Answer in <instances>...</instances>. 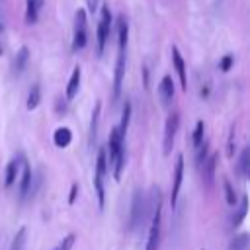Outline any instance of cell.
<instances>
[{"label": "cell", "mask_w": 250, "mask_h": 250, "mask_svg": "<svg viewBox=\"0 0 250 250\" xmlns=\"http://www.w3.org/2000/svg\"><path fill=\"white\" fill-rule=\"evenodd\" d=\"M123 141H125V137L119 133L117 127H113V129L109 131L107 146H109V164L113 166V178H115V180H121V172H123V166H125Z\"/></svg>", "instance_id": "1"}, {"label": "cell", "mask_w": 250, "mask_h": 250, "mask_svg": "<svg viewBox=\"0 0 250 250\" xmlns=\"http://www.w3.org/2000/svg\"><path fill=\"white\" fill-rule=\"evenodd\" d=\"M160 219H162V199L160 191H152V215H150V227H148V236H146V246L145 250H158L160 242Z\"/></svg>", "instance_id": "2"}, {"label": "cell", "mask_w": 250, "mask_h": 250, "mask_svg": "<svg viewBox=\"0 0 250 250\" xmlns=\"http://www.w3.org/2000/svg\"><path fill=\"white\" fill-rule=\"evenodd\" d=\"M105 174H107V152H105V148H100L98 156H96V168H94V188H96L100 209H104V203H105V188H104Z\"/></svg>", "instance_id": "3"}, {"label": "cell", "mask_w": 250, "mask_h": 250, "mask_svg": "<svg viewBox=\"0 0 250 250\" xmlns=\"http://www.w3.org/2000/svg\"><path fill=\"white\" fill-rule=\"evenodd\" d=\"M88 43V23L84 8L74 12V33H72V51H82Z\"/></svg>", "instance_id": "4"}, {"label": "cell", "mask_w": 250, "mask_h": 250, "mask_svg": "<svg viewBox=\"0 0 250 250\" xmlns=\"http://www.w3.org/2000/svg\"><path fill=\"white\" fill-rule=\"evenodd\" d=\"M111 12H109V6L104 4L102 6V12H100V23H98V31H96V41H98V55L104 53L105 49V43L109 39V31H111Z\"/></svg>", "instance_id": "5"}, {"label": "cell", "mask_w": 250, "mask_h": 250, "mask_svg": "<svg viewBox=\"0 0 250 250\" xmlns=\"http://www.w3.org/2000/svg\"><path fill=\"white\" fill-rule=\"evenodd\" d=\"M178 127H180V113H178V111H172V113L166 117V125H164V139H162V150H164V154H166V156L172 152V146H174V141H176Z\"/></svg>", "instance_id": "6"}, {"label": "cell", "mask_w": 250, "mask_h": 250, "mask_svg": "<svg viewBox=\"0 0 250 250\" xmlns=\"http://www.w3.org/2000/svg\"><path fill=\"white\" fill-rule=\"evenodd\" d=\"M145 211H146L145 195H143L141 189H135L133 201H131V221H129V229H131V230H135L139 225H143V221H145Z\"/></svg>", "instance_id": "7"}, {"label": "cell", "mask_w": 250, "mask_h": 250, "mask_svg": "<svg viewBox=\"0 0 250 250\" xmlns=\"http://www.w3.org/2000/svg\"><path fill=\"white\" fill-rule=\"evenodd\" d=\"M217 156L219 154H215V152H211V154H207L205 156V160L201 162V180H203V184H205V188H213V184H215V168H217Z\"/></svg>", "instance_id": "8"}, {"label": "cell", "mask_w": 250, "mask_h": 250, "mask_svg": "<svg viewBox=\"0 0 250 250\" xmlns=\"http://www.w3.org/2000/svg\"><path fill=\"white\" fill-rule=\"evenodd\" d=\"M182 180H184V156L178 154L176 164H174V180H172V193H170L172 207L178 203V195H180V189H182Z\"/></svg>", "instance_id": "9"}, {"label": "cell", "mask_w": 250, "mask_h": 250, "mask_svg": "<svg viewBox=\"0 0 250 250\" xmlns=\"http://www.w3.org/2000/svg\"><path fill=\"white\" fill-rule=\"evenodd\" d=\"M123 74H125V51H119L117 62H115V72H113V100H117L121 96Z\"/></svg>", "instance_id": "10"}, {"label": "cell", "mask_w": 250, "mask_h": 250, "mask_svg": "<svg viewBox=\"0 0 250 250\" xmlns=\"http://www.w3.org/2000/svg\"><path fill=\"white\" fill-rule=\"evenodd\" d=\"M20 166H21V176H20V197L21 199H25V195L29 193V189H31V166L27 164V160L21 156V160H20Z\"/></svg>", "instance_id": "11"}, {"label": "cell", "mask_w": 250, "mask_h": 250, "mask_svg": "<svg viewBox=\"0 0 250 250\" xmlns=\"http://www.w3.org/2000/svg\"><path fill=\"white\" fill-rule=\"evenodd\" d=\"M172 62H174V68L178 72V78H180V86L182 90L186 92L188 90V74H186V62L180 55V49L178 47H172Z\"/></svg>", "instance_id": "12"}, {"label": "cell", "mask_w": 250, "mask_h": 250, "mask_svg": "<svg viewBox=\"0 0 250 250\" xmlns=\"http://www.w3.org/2000/svg\"><path fill=\"white\" fill-rule=\"evenodd\" d=\"M158 96H160L164 105H168L174 100V80H172V76H168V74L162 76V80L158 84Z\"/></svg>", "instance_id": "13"}, {"label": "cell", "mask_w": 250, "mask_h": 250, "mask_svg": "<svg viewBox=\"0 0 250 250\" xmlns=\"http://www.w3.org/2000/svg\"><path fill=\"white\" fill-rule=\"evenodd\" d=\"M43 4H45V0H25V23L27 25L37 23Z\"/></svg>", "instance_id": "14"}, {"label": "cell", "mask_w": 250, "mask_h": 250, "mask_svg": "<svg viewBox=\"0 0 250 250\" xmlns=\"http://www.w3.org/2000/svg\"><path fill=\"white\" fill-rule=\"evenodd\" d=\"M127 41H129V23H127L125 16L121 14L117 18V45H119V51L127 49Z\"/></svg>", "instance_id": "15"}, {"label": "cell", "mask_w": 250, "mask_h": 250, "mask_svg": "<svg viewBox=\"0 0 250 250\" xmlns=\"http://www.w3.org/2000/svg\"><path fill=\"white\" fill-rule=\"evenodd\" d=\"M80 78H82V70L80 66H74L70 78H68V84H66V100H74L78 90H80Z\"/></svg>", "instance_id": "16"}, {"label": "cell", "mask_w": 250, "mask_h": 250, "mask_svg": "<svg viewBox=\"0 0 250 250\" xmlns=\"http://www.w3.org/2000/svg\"><path fill=\"white\" fill-rule=\"evenodd\" d=\"M20 160H21V156H16V158H12V160L8 162L6 172H4V186H6V188L14 186L16 176H18V172H20Z\"/></svg>", "instance_id": "17"}, {"label": "cell", "mask_w": 250, "mask_h": 250, "mask_svg": "<svg viewBox=\"0 0 250 250\" xmlns=\"http://www.w3.org/2000/svg\"><path fill=\"white\" fill-rule=\"evenodd\" d=\"M53 141H55V145H57L59 148L68 146L70 141H72V133H70V129H68V127H59V129H55V133H53Z\"/></svg>", "instance_id": "18"}, {"label": "cell", "mask_w": 250, "mask_h": 250, "mask_svg": "<svg viewBox=\"0 0 250 250\" xmlns=\"http://www.w3.org/2000/svg\"><path fill=\"white\" fill-rule=\"evenodd\" d=\"M236 168H238L240 178H248V172H250V148H248V146H244V148L240 150Z\"/></svg>", "instance_id": "19"}, {"label": "cell", "mask_w": 250, "mask_h": 250, "mask_svg": "<svg viewBox=\"0 0 250 250\" xmlns=\"http://www.w3.org/2000/svg\"><path fill=\"white\" fill-rule=\"evenodd\" d=\"M27 61H29V49H27V47H21V49L18 51L16 59H14V64H12L14 72H16V74H21V72L25 70V66H27Z\"/></svg>", "instance_id": "20"}, {"label": "cell", "mask_w": 250, "mask_h": 250, "mask_svg": "<svg viewBox=\"0 0 250 250\" xmlns=\"http://www.w3.org/2000/svg\"><path fill=\"white\" fill-rule=\"evenodd\" d=\"M39 102H41V86H39V84H33V86L29 88V94H27V102H25V107H27L29 111H33V109L39 105Z\"/></svg>", "instance_id": "21"}, {"label": "cell", "mask_w": 250, "mask_h": 250, "mask_svg": "<svg viewBox=\"0 0 250 250\" xmlns=\"http://www.w3.org/2000/svg\"><path fill=\"white\" fill-rule=\"evenodd\" d=\"M100 113H102V102L98 100V102H96V105H94V111H92V119H90V141H94V139H96Z\"/></svg>", "instance_id": "22"}, {"label": "cell", "mask_w": 250, "mask_h": 250, "mask_svg": "<svg viewBox=\"0 0 250 250\" xmlns=\"http://www.w3.org/2000/svg\"><path fill=\"white\" fill-rule=\"evenodd\" d=\"M129 121H131V104L125 102L123 111H121V123H119V127H117L123 137H125V133H127V129H129Z\"/></svg>", "instance_id": "23"}, {"label": "cell", "mask_w": 250, "mask_h": 250, "mask_svg": "<svg viewBox=\"0 0 250 250\" xmlns=\"http://www.w3.org/2000/svg\"><path fill=\"white\" fill-rule=\"evenodd\" d=\"M229 250H248V234L246 232L234 234V238L229 244Z\"/></svg>", "instance_id": "24"}, {"label": "cell", "mask_w": 250, "mask_h": 250, "mask_svg": "<svg viewBox=\"0 0 250 250\" xmlns=\"http://www.w3.org/2000/svg\"><path fill=\"white\" fill-rule=\"evenodd\" d=\"M246 213H248V199H246V195H242V199H240V207H238V213L232 217V225H234V227H238V225L244 221Z\"/></svg>", "instance_id": "25"}, {"label": "cell", "mask_w": 250, "mask_h": 250, "mask_svg": "<svg viewBox=\"0 0 250 250\" xmlns=\"http://www.w3.org/2000/svg\"><path fill=\"white\" fill-rule=\"evenodd\" d=\"M223 189H225V197H227V203H229V205H232V207H234V205H238V199H236L234 188L230 186V182H229L227 178L223 180Z\"/></svg>", "instance_id": "26"}, {"label": "cell", "mask_w": 250, "mask_h": 250, "mask_svg": "<svg viewBox=\"0 0 250 250\" xmlns=\"http://www.w3.org/2000/svg\"><path fill=\"white\" fill-rule=\"evenodd\" d=\"M203 133H205V123L203 121H197L195 123V129H193V137H191V145L197 148L199 143L203 141Z\"/></svg>", "instance_id": "27"}, {"label": "cell", "mask_w": 250, "mask_h": 250, "mask_svg": "<svg viewBox=\"0 0 250 250\" xmlns=\"http://www.w3.org/2000/svg\"><path fill=\"white\" fill-rule=\"evenodd\" d=\"M25 227H21L18 232H16V236H14V240H12V246H10V250H21L23 248V242H25Z\"/></svg>", "instance_id": "28"}, {"label": "cell", "mask_w": 250, "mask_h": 250, "mask_svg": "<svg viewBox=\"0 0 250 250\" xmlns=\"http://www.w3.org/2000/svg\"><path fill=\"white\" fill-rule=\"evenodd\" d=\"M199 150H197V158H195V162H197V166H201V162L205 160V156L209 154V143L203 139L201 143H199V146H197Z\"/></svg>", "instance_id": "29"}, {"label": "cell", "mask_w": 250, "mask_h": 250, "mask_svg": "<svg viewBox=\"0 0 250 250\" xmlns=\"http://www.w3.org/2000/svg\"><path fill=\"white\" fill-rule=\"evenodd\" d=\"M74 240H76V236H74V234H66V236H64V238H62V240H61L53 250H70V248L74 246Z\"/></svg>", "instance_id": "30"}, {"label": "cell", "mask_w": 250, "mask_h": 250, "mask_svg": "<svg viewBox=\"0 0 250 250\" xmlns=\"http://www.w3.org/2000/svg\"><path fill=\"white\" fill-rule=\"evenodd\" d=\"M232 64H234V57H232V55H225V57L219 61V70H223V72H229Z\"/></svg>", "instance_id": "31"}, {"label": "cell", "mask_w": 250, "mask_h": 250, "mask_svg": "<svg viewBox=\"0 0 250 250\" xmlns=\"http://www.w3.org/2000/svg\"><path fill=\"white\" fill-rule=\"evenodd\" d=\"M227 154L232 156L234 154V125L230 127V133H229V143H227Z\"/></svg>", "instance_id": "32"}, {"label": "cell", "mask_w": 250, "mask_h": 250, "mask_svg": "<svg viewBox=\"0 0 250 250\" xmlns=\"http://www.w3.org/2000/svg\"><path fill=\"white\" fill-rule=\"evenodd\" d=\"M76 191H78V184H72V186H70V195H68V203H74Z\"/></svg>", "instance_id": "33"}, {"label": "cell", "mask_w": 250, "mask_h": 250, "mask_svg": "<svg viewBox=\"0 0 250 250\" xmlns=\"http://www.w3.org/2000/svg\"><path fill=\"white\" fill-rule=\"evenodd\" d=\"M2 31H4V25H2V23H0V33H2Z\"/></svg>", "instance_id": "34"}, {"label": "cell", "mask_w": 250, "mask_h": 250, "mask_svg": "<svg viewBox=\"0 0 250 250\" xmlns=\"http://www.w3.org/2000/svg\"><path fill=\"white\" fill-rule=\"evenodd\" d=\"M0 55H2V47H0Z\"/></svg>", "instance_id": "35"}]
</instances>
